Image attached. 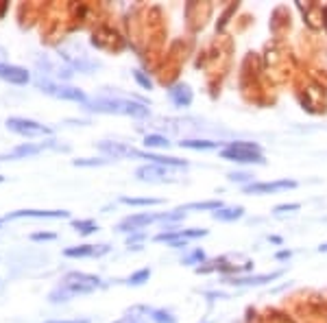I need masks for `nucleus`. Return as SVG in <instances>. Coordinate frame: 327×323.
I'll list each match as a JSON object with an SVG mask.
<instances>
[{
	"label": "nucleus",
	"instance_id": "f257e3e1",
	"mask_svg": "<svg viewBox=\"0 0 327 323\" xmlns=\"http://www.w3.org/2000/svg\"><path fill=\"white\" fill-rule=\"evenodd\" d=\"M103 282L101 278L96 275H89V273H79V271H72L68 273L61 284L57 286L55 290H51V295H48V299H51L53 304H59V302H68L72 299V297L77 295H85V293H92V290L101 288Z\"/></svg>",
	"mask_w": 327,
	"mask_h": 323
},
{
	"label": "nucleus",
	"instance_id": "f03ea898",
	"mask_svg": "<svg viewBox=\"0 0 327 323\" xmlns=\"http://www.w3.org/2000/svg\"><path fill=\"white\" fill-rule=\"evenodd\" d=\"M98 151H103L107 157H135V159H149L151 164H161V166H170V168H188V161L177 159V157H164V155H153V153H144L137 151L129 144L122 142H98Z\"/></svg>",
	"mask_w": 327,
	"mask_h": 323
},
{
	"label": "nucleus",
	"instance_id": "7ed1b4c3",
	"mask_svg": "<svg viewBox=\"0 0 327 323\" xmlns=\"http://www.w3.org/2000/svg\"><path fill=\"white\" fill-rule=\"evenodd\" d=\"M87 109L101 111V114H120V116H133V118H144L149 116V107L137 101L129 99H111V96H101V99L87 101Z\"/></svg>",
	"mask_w": 327,
	"mask_h": 323
},
{
	"label": "nucleus",
	"instance_id": "20e7f679",
	"mask_svg": "<svg viewBox=\"0 0 327 323\" xmlns=\"http://www.w3.org/2000/svg\"><path fill=\"white\" fill-rule=\"evenodd\" d=\"M220 157L238 164H266V157L253 142H229L220 151Z\"/></svg>",
	"mask_w": 327,
	"mask_h": 323
},
{
	"label": "nucleus",
	"instance_id": "39448f33",
	"mask_svg": "<svg viewBox=\"0 0 327 323\" xmlns=\"http://www.w3.org/2000/svg\"><path fill=\"white\" fill-rule=\"evenodd\" d=\"M185 216V210L179 207L175 212H161V214H133V216H127L125 221L118 225L120 232H137L146 227L151 223H157V221H179Z\"/></svg>",
	"mask_w": 327,
	"mask_h": 323
},
{
	"label": "nucleus",
	"instance_id": "423d86ee",
	"mask_svg": "<svg viewBox=\"0 0 327 323\" xmlns=\"http://www.w3.org/2000/svg\"><path fill=\"white\" fill-rule=\"evenodd\" d=\"M135 177L140 181H149V183H166V181H177L179 177L175 173V168L170 166H161V164H146L140 166L135 171Z\"/></svg>",
	"mask_w": 327,
	"mask_h": 323
},
{
	"label": "nucleus",
	"instance_id": "0eeeda50",
	"mask_svg": "<svg viewBox=\"0 0 327 323\" xmlns=\"http://www.w3.org/2000/svg\"><path fill=\"white\" fill-rule=\"evenodd\" d=\"M37 87L46 94L57 96V99H63V101H77V103H85L87 105V96L77 90V87H70V85H59V83H53V81H46V79H37Z\"/></svg>",
	"mask_w": 327,
	"mask_h": 323
},
{
	"label": "nucleus",
	"instance_id": "6e6552de",
	"mask_svg": "<svg viewBox=\"0 0 327 323\" xmlns=\"http://www.w3.org/2000/svg\"><path fill=\"white\" fill-rule=\"evenodd\" d=\"M7 127L11 129L13 133L27 135V138H37V135H48L51 129L35 123V120H27V118H9L7 120Z\"/></svg>",
	"mask_w": 327,
	"mask_h": 323
},
{
	"label": "nucleus",
	"instance_id": "1a4fd4ad",
	"mask_svg": "<svg viewBox=\"0 0 327 323\" xmlns=\"http://www.w3.org/2000/svg\"><path fill=\"white\" fill-rule=\"evenodd\" d=\"M201 236H207V229H179V232H161L155 236L157 242H168L173 247H181V242L185 245V240L190 238H201Z\"/></svg>",
	"mask_w": 327,
	"mask_h": 323
},
{
	"label": "nucleus",
	"instance_id": "9d476101",
	"mask_svg": "<svg viewBox=\"0 0 327 323\" xmlns=\"http://www.w3.org/2000/svg\"><path fill=\"white\" fill-rule=\"evenodd\" d=\"M297 188L294 179H279V181H264V183H249L244 186L247 195H268V192H282V190H292Z\"/></svg>",
	"mask_w": 327,
	"mask_h": 323
},
{
	"label": "nucleus",
	"instance_id": "9b49d317",
	"mask_svg": "<svg viewBox=\"0 0 327 323\" xmlns=\"http://www.w3.org/2000/svg\"><path fill=\"white\" fill-rule=\"evenodd\" d=\"M70 212L65 210H18L5 216V221L9 219H68Z\"/></svg>",
	"mask_w": 327,
	"mask_h": 323
},
{
	"label": "nucleus",
	"instance_id": "f8f14e48",
	"mask_svg": "<svg viewBox=\"0 0 327 323\" xmlns=\"http://www.w3.org/2000/svg\"><path fill=\"white\" fill-rule=\"evenodd\" d=\"M0 79L9 81V83H15V85H24L29 83L31 75L24 68L20 66H11V63H0Z\"/></svg>",
	"mask_w": 327,
	"mask_h": 323
},
{
	"label": "nucleus",
	"instance_id": "ddd939ff",
	"mask_svg": "<svg viewBox=\"0 0 327 323\" xmlns=\"http://www.w3.org/2000/svg\"><path fill=\"white\" fill-rule=\"evenodd\" d=\"M109 251V245H81V247H70L65 249L63 256L68 258H98Z\"/></svg>",
	"mask_w": 327,
	"mask_h": 323
},
{
	"label": "nucleus",
	"instance_id": "4468645a",
	"mask_svg": "<svg viewBox=\"0 0 327 323\" xmlns=\"http://www.w3.org/2000/svg\"><path fill=\"white\" fill-rule=\"evenodd\" d=\"M277 278H282V271H275V273H266V275H249V278H227L225 282L227 284H233V286H260V284H266V282H273Z\"/></svg>",
	"mask_w": 327,
	"mask_h": 323
},
{
	"label": "nucleus",
	"instance_id": "2eb2a0df",
	"mask_svg": "<svg viewBox=\"0 0 327 323\" xmlns=\"http://www.w3.org/2000/svg\"><path fill=\"white\" fill-rule=\"evenodd\" d=\"M168 96H170V101H173L177 107H188V105L192 103V90L188 87L185 83H177L173 85L168 90Z\"/></svg>",
	"mask_w": 327,
	"mask_h": 323
},
{
	"label": "nucleus",
	"instance_id": "dca6fc26",
	"mask_svg": "<svg viewBox=\"0 0 327 323\" xmlns=\"http://www.w3.org/2000/svg\"><path fill=\"white\" fill-rule=\"evenodd\" d=\"M48 147H55L53 142H42V144H22V147H15L9 155L3 157V159H13V157H24V155H35V153L44 151Z\"/></svg>",
	"mask_w": 327,
	"mask_h": 323
},
{
	"label": "nucleus",
	"instance_id": "f3484780",
	"mask_svg": "<svg viewBox=\"0 0 327 323\" xmlns=\"http://www.w3.org/2000/svg\"><path fill=\"white\" fill-rule=\"evenodd\" d=\"M242 214H244L242 207H220L212 216H214V221H236V219H240Z\"/></svg>",
	"mask_w": 327,
	"mask_h": 323
},
{
	"label": "nucleus",
	"instance_id": "a211bd4d",
	"mask_svg": "<svg viewBox=\"0 0 327 323\" xmlns=\"http://www.w3.org/2000/svg\"><path fill=\"white\" fill-rule=\"evenodd\" d=\"M181 147L185 149H194V151H209V149H218V142H209V140H183Z\"/></svg>",
	"mask_w": 327,
	"mask_h": 323
},
{
	"label": "nucleus",
	"instance_id": "6ab92c4d",
	"mask_svg": "<svg viewBox=\"0 0 327 323\" xmlns=\"http://www.w3.org/2000/svg\"><path fill=\"white\" fill-rule=\"evenodd\" d=\"M168 138H164V135H157V133H151L144 138V147L149 149H161V147H168Z\"/></svg>",
	"mask_w": 327,
	"mask_h": 323
},
{
	"label": "nucleus",
	"instance_id": "aec40b11",
	"mask_svg": "<svg viewBox=\"0 0 327 323\" xmlns=\"http://www.w3.org/2000/svg\"><path fill=\"white\" fill-rule=\"evenodd\" d=\"M120 203H127V205H157L161 203V199H133V197H120Z\"/></svg>",
	"mask_w": 327,
	"mask_h": 323
},
{
	"label": "nucleus",
	"instance_id": "412c9836",
	"mask_svg": "<svg viewBox=\"0 0 327 323\" xmlns=\"http://www.w3.org/2000/svg\"><path fill=\"white\" fill-rule=\"evenodd\" d=\"M72 227L81 234H92V232L98 229V225L94 221H72Z\"/></svg>",
	"mask_w": 327,
	"mask_h": 323
},
{
	"label": "nucleus",
	"instance_id": "4be33fe9",
	"mask_svg": "<svg viewBox=\"0 0 327 323\" xmlns=\"http://www.w3.org/2000/svg\"><path fill=\"white\" fill-rule=\"evenodd\" d=\"M151 319L155 323H177L173 314L166 312V310H151Z\"/></svg>",
	"mask_w": 327,
	"mask_h": 323
},
{
	"label": "nucleus",
	"instance_id": "5701e85b",
	"mask_svg": "<svg viewBox=\"0 0 327 323\" xmlns=\"http://www.w3.org/2000/svg\"><path fill=\"white\" fill-rule=\"evenodd\" d=\"M223 207V203L220 201H205V203H190V205H185L183 210H220Z\"/></svg>",
	"mask_w": 327,
	"mask_h": 323
},
{
	"label": "nucleus",
	"instance_id": "b1692460",
	"mask_svg": "<svg viewBox=\"0 0 327 323\" xmlns=\"http://www.w3.org/2000/svg\"><path fill=\"white\" fill-rule=\"evenodd\" d=\"M151 278V271L149 269H142V271H137V273H133V275L129 278V284H133V286H140V284H144L146 280Z\"/></svg>",
	"mask_w": 327,
	"mask_h": 323
},
{
	"label": "nucleus",
	"instance_id": "393cba45",
	"mask_svg": "<svg viewBox=\"0 0 327 323\" xmlns=\"http://www.w3.org/2000/svg\"><path fill=\"white\" fill-rule=\"evenodd\" d=\"M299 207H301L299 203H288V205H277L273 214H275V216H282V214H288V212H297Z\"/></svg>",
	"mask_w": 327,
	"mask_h": 323
},
{
	"label": "nucleus",
	"instance_id": "a878e982",
	"mask_svg": "<svg viewBox=\"0 0 327 323\" xmlns=\"http://www.w3.org/2000/svg\"><path fill=\"white\" fill-rule=\"evenodd\" d=\"M109 159H75V166H101L107 164Z\"/></svg>",
	"mask_w": 327,
	"mask_h": 323
},
{
	"label": "nucleus",
	"instance_id": "bb28decb",
	"mask_svg": "<svg viewBox=\"0 0 327 323\" xmlns=\"http://www.w3.org/2000/svg\"><path fill=\"white\" fill-rule=\"evenodd\" d=\"M133 77H135L137 83H140V85L144 87V90H151V85H153V83H151V79H149V77H144L140 70H135V72H133Z\"/></svg>",
	"mask_w": 327,
	"mask_h": 323
},
{
	"label": "nucleus",
	"instance_id": "cd10ccee",
	"mask_svg": "<svg viewBox=\"0 0 327 323\" xmlns=\"http://www.w3.org/2000/svg\"><path fill=\"white\" fill-rule=\"evenodd\" d=\"M113 323H146V319H144V317H137V314L133 312V314H127V317L113 321Z\"/></svg>",
	"mask_w": 327,
	"mask_h": 323
},
{
	"label": "nucleus",
	"instance_id": "c85d7f7f",
	"mask_svg": "<svg viewBox=\"0 0 327 323\" xmlns=\"http://www.w3.org/2000/svg\"><path fill=\"white\" fill-rule=\"evenodd\" d=\"M229 179L231 181H251L253 175H249V173H229Z\"/></svg>",
	"mask_w": 327,
	"mask_h": 323
},
{
	"label": "nucleus",
	"instance_id": "c756f323",
	"mask_svg": "<svg viewBox=\"0 0 327 323\" xmlns=\"http://www.w3.org/2000/svg\"><path fill=\"white\" fill-rule=\"evenodd\" d=\"M203 260H205V253H203V251H194L190 258H185V264H192V262H203Z\"/></svg>",
	"mask_w": 327,
	"mask_h": 323
},
{
	"label": "nucleus",
	"instance_id": "7c9ffc66",
	"mask_svg": "<svg viewBox=\"0 0 327 323\" xmlns=\"http://www.w3.org/2000/svg\"><path fill=\"white\" fill-rule=\"evenodd\" d=\"M55 238V234L51 232H39V234H33L31 240H53Z\"/></svg>",
	"mask_w": 327,
	"mask_h": 323
},
{
	"label": "nucleus",
	"instance_id": "2f4dec72",
	"mask_svg": "<svg viewBox=\"0 0 327 323\" xmlns=\"http://www.w3.org/2000/svg\"><path fill=\"white\" fill-rule=\"evenodd\" d=\"M46 323H89L87 319H72V321H46Z\"/></svg>",
	"mask_w": 327,
	"mask_h": 323
},
{
	"label": "nucleus",
	"instance_id": "473e14b6",
	"mask_svg": "<svg viewBox=\"0 0 327 323\" xmlns=\"http://www.w3.org/2000/svg\"><path fill=\"white\" fill-rule=\"evenodd\" d=\"M290 256V251H279V253H277V258H288Z\"/></svg>",
	"mask_w": 327,
	"mask_h": 323
},
{
	"label": "nucleus",
	"instance_id": "72a5a7b5",
	"mask_svg": "<svg viewBox=\"0 0 327 323\" xmlns=\"http://www.w3.org/2000/svg\"><path fill=\"white\" fill-rule=\"evenodd\" d=\"M318 251H327V242H325V245H321V247H318Z\"/></svg>",
	"mask_w": 327,
	"mask_h": 323
},
{
	"label": "nucleus",
	"instance_id": "f704fd0d",
	"mask_svg": "<svg viewBox=\"0 0 327 323\" xmlns=\"http://www.w3.org/2000/svg\"><path fill=\"white\" fill-rule=\"evenodd\" d=\"M0 181H3V177H0Z\"/></svg>",
	"mask_w": 327,
	"mask_h": 323
},
{
	"label": "nucleus",
	"instance_id": "c9c22d12",
	"mask_svg": "<svg viewBox=\"0 0 327 323\" xmlns=\"http://www.w3.org/2000/svg\"><path fill=\"white\" fill-rule=\"evenodd\" d=\"M0 223H3V221H0Z\"/></svg>",
	"mask_w": 327,
	"mask_h": 323
}]
</instances>
